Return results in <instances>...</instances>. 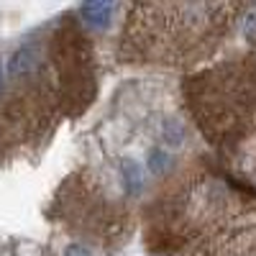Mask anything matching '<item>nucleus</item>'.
<instances>
[{"mask_svg":"<svg viewBox=\"0 0 256 256\" xmlns=\"http://www.w3.org/2000/svg\"><path fill=\"white\" fill-rule=\"evenodd\" d=\"M38 56L34 52V46H20L13 56H10V74L13 77H26L28 72L36 70Z\"/></svg>","mask_w":256,"mask_h":256,"instance_id":"6","label":"nucleus"},{"mask_svg":"<svg viewBox=\"0 0 256 256\" xmlns=\"http://www.w3.org/2000/svg\"><path fill=\"white\" fill-rule=\"evenodd\" d=\"M0 82H3V67H0Z\"/></svg>","mask_w":256,"mask_h":256,"instance_id":"7","label":"nucleus"},{"mask_svg":"<svg viewBox=\"0 0 256 256\" xmlns=\"http://www.w3.org/2000/svg\"><path fill=\"white\" fill-rule=\"evenodd\" d=\"M192 256H256V226H230L198 246Z\"/></svg>","mask_w":256,"mask_h":256,"instance_id":"4","label":"nucleus"},{"mask_svg":"<svg viewBox=\"0 0 256 256\" xmlns=\"http://www.w3.org/2000/svg\"><path fill=\"white\" fill-rule=\"evenodd\" d=\"M241 200L226 182L198 174L177 182L146 212V248L172 254L187 248L198 238H212L230 228Z\"/></svg>","mask_w":256,"mask_h":256,"instance_id":"3","label":"nucleus"},{"mask_svg":"<svg viewBox=\"0 0 256 256\" xmlns=\"http://www.w3.org/2000/svg\"><path fill=\"white\" fill-rule=\"evenodd\" d=\"M246 6L148 3L134 6L123 28V59L131 64L195 67L216 54Z\"/></svg>","mask_w":256,"mask_h":256,"instance_id":"1","label":"nucleus"},{"mask_svg":"<svg viewBox=\"0 0 256 256\" xmlns=\"http://www.w3.org/2000/svg\"><path fill=\"white\" fill-rule=\"evenodd\" d=\"M84 24H88L90 28H105L110 24V18L116 13V6L113 3H84L80 8Z\"/></svg>","mask_w":256,"mask_h":256,"instance_id":"5","label":"nucleus"},{"mask_svg":"<svg viewBox=\"0 0 256 256\" xmlns=\"http://www.w3.org/2000/svg\"><path fill=\"white\" fill-rule=\"evenodd\" d=\"M184 102L220 154L236 152L256 120V54L226 59L184 80Z\"/></svg>","mask_w":256,"mask_h":256,"instance_id":"2","label":"nucleus"}]
</instances>
